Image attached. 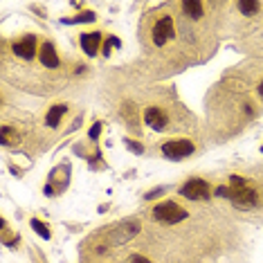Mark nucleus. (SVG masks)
<instances>
[{
    "label": "nucleus",
    "mask_w": 263,
    "mask_h": 263,
    "mask_svg": "<svg viewBox=\"0 0 263 263\" xmlns=\"http://www.w3.org/2000/svg\"><path fill=\"white\" fill-rule=\"evenodd\" d=\"M227 198H230L232 202H234L236 207L241 209H250L256 205V191L250 187L248 182L243 180L241 176H232L230 178V189H227Z\"/></svg>",
    "instance_id": "nucleus-1"
},
{
    "label": "nucleus",
    "mask_w": 263,
    "mask_h": 263,
    "mask_svg": "<svg viewBox=\"0 0 263 263\" xmlns=\"http://www.w3.org/2000/svg\"><path fill=\"white\" fill-rule=\"evenodd\" d=\"M259 7H261V5L256 3V0H250V3H248V0H241V3H238V9H241L243 14H248V16L250 14H256Z\"/></svg>",
    "instance_id": "nucleus-13"
},
{
    "label": "nucleus",
    "mask_w": 263,
    "mask_h": 263,
    "mask_svg": "<svg viewBox=\"0 0 263 263\" xmlns=\"http://www.w3.org/2000/svg\"><path fill=\"white\" fill-rule=\"evenodd\" d=\"M32 227L39 232V236H41V238H50V236H52V234H50V230H47V227L41 223V220H32Z\"/></svg>",
    "instance_id": "nucleus-15"
},
{
    "label": "nucleus",
    "mask_w": 263,
    "mask_h": 263,
    "mask_svg": "<svg viewBox=\"0 0 263 263\" xmlns=\"http://www.w3.org/2000/svg\"><path fill=\"white\" fill-rule=\"evenodd\" d=\"M110 47H119V41L117 39H110L108 43L104 45V54H110Z\"/></svg>",
    "instance_id": "nucleus-17"
},
{
    "label": "nucleus",
    "mask_w": 263,
    "mask_h": 263,
    "mask_svg": "<svg viewBox=\"0 0 263 263\" xmlns=\"http://www.w3.org/2000/svg\"><path fill=\"white\" fill-rule=\"evenodd\" d=\"M144 122L155 130H164L166 128V115L160 108H153V106L144 110Z\"/></svg>",
    "instance_id": "nucleus-8"
},
{
    "label": "nucleus",
    "mask_w": 263,
    "mask_h": 263,
    "mask_svg": "<svg viewBox=\"0 0 263 263\" xmlns=\"http://www.w3.org/2000/svg\"><path fill=\"white\" fill-rule=\"evenodd\" d=\"M39 59H41V63H43L45 68H57L59 65V54H57V50H54V45L52 43H45L43 47H41Z\"/></svg>",
    "instance_id": "nucleus-10"
},
{
    "label": "nucleus",
    "mask_w": 263,
    "mask_h": 263,
    "mask_svg": "<svg viewBox=\"0 0 263 263\" xmlns=\"http://www.w3.org/2000/svg\"><path fill=\"white\" fill-rule=\"evenodd\" d=\"M18 140L16 135H11V128L9 126H3V144H14Z\"/></svg>",
    "instance_id": "nucleus-16"
},
{
    "label": "nucleus",
    "mask_w": 263,
    "mask_h": 263,
    "mask_svg": "<svg viewBox=\"0 0 263 263\" xmlns=\"http://www.w3.org/2000/svg\"><path fill=\"white\" fill-rule=\"evenodd\" d=\"M137 232H140V225H137L135 220H126V223L117 225L115 230L110 232V243L112 245H122V243L130 241V238H133Z\"/></svg>",
    "instance_id": "nucleus-6"
},
{
    "label": "nucleus",
    "mask_w": 263,
    "mask_h": 263,
    "mask_svg": "<svg viewBox=\"0 0 263 263\" xmlns=\"http://www.w3.org/2000/svg\"><path fill=\"white\" fill-rule=\"evenodd\" d=\"M182 11L189 16V18H200V16H202V3L187 0V3H182Z\"/></svg>",
    "instance_id": "nucleus-12"
},
{
    "label": "nucleus",
    "mask_w": 263,
    "mask_h": 263,
    "mask_svg": "<svg viewBox=\"0 0 263 263\" xmlns=\"http://www.w3.org/2000/svg\"><path fill=\"white\" fill-rule=\"evenodd\" d=\"M209 194H212L209 184L205 180H200V178H191L180 189V196H184V198H189V200H207Z\"/></svg>",
    "instance_id": "nucleus-3"
},
{
    "label": "nucleus",
    "mask_w": 263,
    "mask_h": 263,
    "mask_svg": "<svg viewBox=\"0 0 263 263\" xmlns=\"http://www.w3.org/2000/svg\"><path fill=\"white\" fill-rule=\"evenodd\" d=\"M65 110H68V106L65 104H59V106H52L50 112H47V117H45V122H47V126H59V122H61V117L65 115Z\"/></svg>",
    "instance_id": "nucleus-11"
},
{
    "label": "nucleus",
    "mask_w": 263,
    "mask_h": 263,
    "mask_svg": "<svg viewBox=\"0 0 263 263\" xmlns=\"http://www.w3.org/2000/svg\"><path fill=\"white\" fill-rule=\"evenodd\" d=\"M176 36V29H173V18L171 16H162L158 23L153 25V43L158 47H162L164 43Z\"/></svg>",
    "instance_id": "nucleus-4"
},
{
    "label": "nucleus",
    "mask_w": 263,
    "mask_h": 263,
    "mask_svg": "<svg viewBox=\"0 0 263 263\" xmlns=\"http://www.w3.org/2000/svg\"><path fill=\"white\" fill-rule=\"evenodd\" d=\"M130 263H151V261L144 259V256H140V254H133L130 256Z\"/></svg>",
    "instance_id": "nucleus-19"
},
{
    "label": "nucleus",
    "mask_w": 263,
    "mask_h": 263,
    "mask_svg": "<svg viewBox=\"0 0 263 263\" xmlns=\"http://www.w3.org/2000/svg\"><path fill=\"white\" fill-rule=\"evenodd\" d=\"M14 54L21 59H34V54H36V36L29 34L18 43H14Z\"/></svg>",
    "instance_id": "nucleus-7"
},
{
    "label": "nucleus",
    "mask_w": 263,
    "mask_h": 263,
    "mask_svg": "<svg viewBox=\"0 0 263 263\" xmlns=\"http://www.w3.org/2000/svg\"><path fill=\"white\" fill-rule=\"evenodd\" d=\"M259 95H261V97H263V83H261V86H259Z\"/></svg>",
    "instance_id": "nucleus-20"
},
{
    "label": "nucleus",
    "mask_w": 263,
    "mask_h": 263,
    "mask_svg": "<svg viewBox=\"0 0 263 263\" xmlns=\"http://www.w3.org/2000/svg\"><path fill=\"white\" fill-rule=\"evenodd\" d=\"M153 218L158 220V223H164V225H176V223H180V220L187 218V212H184L178 202L166 200V202H160V205L153 209Z\"/></svg>",
    "instance_id": "nucleus-2"
},
{
    "label": "nucleus",
    "mask_w": 263,
    "mask_h": 263,
    "mask_svg": "<svg viewBox=\"0 0 263 263\" xmlns=\"http://www.w3.org/2000/svg\"><path fill=\"white\" fill-rule=\"evenodd\" d=\"M162 153L171 160H180L194 153V144L189 140H169L162 144Z\"/></svg>",
    "instance_id": "nucleus-5"
},
{
    "label": "nucleus",
    "mask_w": 263,
    "mask_h": 263,
    "mask_svg": "<svg viewBox=\"0 0 263 263\" xmlns=\"http://www.w3.org/2000/svg\"><path fill=\"white\" fill-rule=\"evenodd\" d=\"M92 21H95L92 11H83V14H79L77 18H68V21H63V23H68V25H74V23H92Z\"/></svg>",
    "instance_id": "nucleus-14"
},
{
    "label": "nucleus",
    "mask_w": 263,
    "mask_h": 263,
    "mask_svg": "<svg viewBox=\"0 0 263 263\" xmlns=\"http://www.w3.org/2000/svg\"><path fill=\"white\" fill-rule=\"evenodd\" d=\"M99 133H101V124L97 122V124H95V126L90 128V140H97V137H99Z\"/></svg>",
    "instance_id": "nucleus-18"
},
{
    "label": "nucleus",
    "mask_w": 263,
    "mask_h": 263,
    "mask_svg": "<svg viewBox=\"0 0 263 263\" xmlns=\"http://www.w3.org/2000/svg\"><path fill=\"white\" fill-rule=\"evenodd\" d=\"M261 151H263V148H261Z\"/></svg>",
    "instance_id": "nucleus-21"
},
{
    "label": "nucleus",
    "mask_w": 263,
    "mask_h": 263,
    "mask_svg": "<svg viewBox=\"0 0 263 263\" xmlns=\"http://www.w3.org/2000/svg\"><path fill=\"white\" fill-rule=\"evenodd\" d=\"M99 43H101V34L99 32H90V34H81V47L88 57H95L99 50Z\"/></svg>",
    "instance_id": "nucleus-9"
}]
</instances>
